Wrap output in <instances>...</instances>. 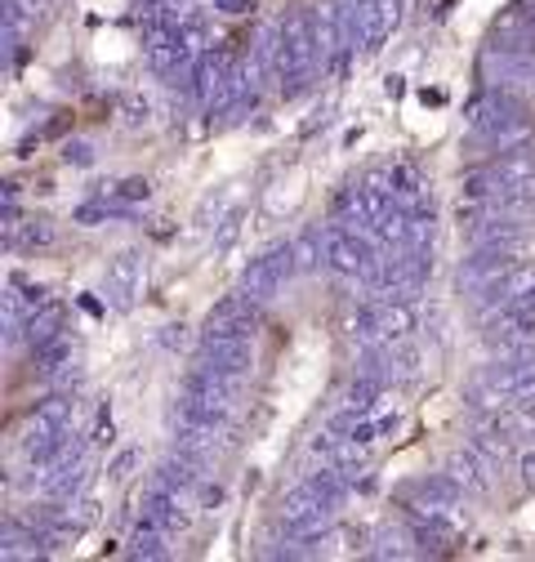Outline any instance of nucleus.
<instances>
[{
    "label": "nucleus",
    "mask_w": 535,
    "mask_h": 562,
    "mask_svg": "<svg viewBox=\"0 0 535 562\" xmlns=\"http://www.w3.org/2000/svg\"><path fill=\"white\" fill-rule=\"evenodd\" d=\"M321 63V40H317V14L295 10L277 23V85L285 99L304 94Z\"/></svg>",
    "instance_id": "1"
},
{
    "label": "nucleus",
    "mask_w": 535,
    "mask_h": 562,
    "mask_svg": "<svg viewBox=\"0 0 535 562\" xmlns=\"http://www.w3.org/2000/svg\"><path fill=\"white\" fill-rule=\"evenodd\" d=\"M469 130H473V138H482V144H496V148L526 144L531 117H526V103L518 99V89H509V85L482 89L477 99L469 103Z\"/></svg>",
    "instance_id": "2"
},
{
    "label": "nucleus",
    "mask_w": 535,
    "mask_h": 562,
    "mask_svg": "<svg viewBox=\"0 0 535 562\" xmlns=\"http://www.w3.org/2000/svg\"><path fill=\"white\" fill-rule=\"evenodd\" d=\"M531 259H535V242L526 237V232H513V237H500V242H482L460 264V286L482 291L486 281H496L500 272H509L518 264H531Z\"/></svg>",
    "instance_id": "3"
},
{
    "label": "nucleus",
    "mask_w": 535,
    "mask_h": 562,
    "mask_svg": "<svg viewBox=\"0 0 535 562\" xmlns=\"http://www.w3.org/2000/svg\"><path fill=\"white\" fill-rule=\"evenodd\" d=\"M375 237L357 223H326V268L339 277H366L375 268Z\"/></svg>",
    "instance_id": "4"
},
{
    "label": "nucleus",
    "mask_w": 535,
    "mask_h": 562,
    "mask_svg": "<svg viewBox=\"0 0 535 562\" xmlns=\"http://www.w3.org/2000/svg\"><path fill=\"white\" fill-rule=\"evenodd\" d=\"M482 340L491 344L500 357L535 353V313L526 304L491 308V313H486V321H482Z\"/></svg>",
    "instance_id": "5"
},
{
    "label": "nucleus",
    "mask_w": 535,
    "mask_h": 562,
    "mask_svg": "<svg viewBox=\"0 0 535 562\" xmlns=\"http://www.w3.org/2000/svg\"><path fill=\"white\" fill-rule=\"evenodd\" d=\"M300 272V264H295V246L290 242H277V246H268L259 259H251V268L241 272V295H251L255 304H264V300H272L290 277Z\"/></svg>",
    "instance_id": "6"
},
{
    "label": "nucleus",
    "mask_w": 535,
    "mask_h": 562,
    "mask_svg": "<svg viewBox=\"0 0 535 562\" xmlns=\"http://www.w3.org/2000/svg\"><path fill=\"white\" fill-rule=\"evenodd\" d=\"M259 331V304L251 295H228L223 304L210 308L206 326H202V344H215V340H255Z\"/></svg>",
    "instance_id": "7"
},
{
    "label": "nucleus",
    "mask_w": 535,
    "mask_h": 562,
    "mask_svg": "<svg viewBox=\"0 0 535 562\" xmlns=\"http://www.w3.org/2000/svg\"><path fill=\"white\" fill-rule=\"evenodd\" d=\"M460 500H464V487L451 474H433L406 491V513H415V518H455Z\"/></svg>",
    "instance_id": "8"
},
{
    "label": "nucleus",
    "mask_w": 535,
    "mask_h": 562,
    "mask_svg": "<svg viewBox=\"0 0 535 562\" xmlns=\"http://www.w3.org/2000/svg\"><path fill=\"white\" fill-rule=\"evenodd\" d=\"M357 14V40L362 50H379V45L398 32L402 23V0H349Z\"/></svg>",
    "instance_id": "9"
},
{
    "label": "nucleus",
    "mask_w": 535,
    "mask_h": 562,
    "mask_svg": "<svg viewBox=\"0 0 535 562\" xmlns=\"http://www.w3.org/2000/svg\"><path fill=\"white\" fill-rule=\"evenodd\" d=\"M308 451H313V460H321V464L339 468V474L357 478L362 468H366V451H370V447H362L357 438L339 433V429H321V433H317V438L308 442Z\"/></svg>",
    "instance_id": "10"
},
{
    "label": "nucleus",
    "mask_w": 535,
    "mask_h": 562,
    "mask_svg": "<svg viewBox=\"0 0 535 562\" xmlns=\"http://www.w3.org/2000/svg\"><path fill=\"white\" fill-rule=\"evenodd\" d=\"M420 326V300H375V344H406Z\"/></svg>",
    "instance_id": "11"
},
{
    "label": "nucleus",
    "mask_w": 535,
    "mask_h": 562,
    "mask_svg": "<svg viewBox=\"0 0 535 562\" xmlns=\"http://www.w3.org/2000/svg\"><path fill=\"white\" fill-rule=\"evenodd\" d=\"M197 362L210 366L215 375H228V380H246L255 366V340H215L197 349Z\"/></svg>",
    "instance_id": "12"
},
{
    "label": "nucleus",
    "mask_w": 535,
    "mask_h": 562,
    "mask_svg": "<svg viewBox=\"0 0 535 562\" xmlns=\"http://www.w3.org/2000/svg\"><path fill=\"white\" fill-rule=\"evenodd\" d=\"M143 291V251H121L117 259H108V272H104V295L117 304V308H130Z\"/></svg>",
    "instance_id": "13"
},
{
    "label": "nucleus",
    "mask_w": 535,
    "mask_h": 562,
    "mask_svg": "<svg viewBox=\"0 0 535 562\" xmlns=\"http://www.w3.org/2000/svg\"><path fill=\"white\" fill-rule=\"evenodd\" d=\"M531 291H535V264H518V268L500 272L496 281H486V286L477 291V304H482V313H491V308H504V304H522Z\"/></svg>",
    "instance_id": "14"
},
{
    "label": "nucleus",
    "mask_w": 535,
    "mask_h": 562,
    "mask_svg": "<svg viewBox=\"0 0 535 562\" xmlns=\"http://www.w3.org/2000/svg\"><path fill=\"white\" fill-rule=\"evenodd\" d=\"M384 402H388V380L384 375H366V370H357V380L339 393V411L344 415H379Z\"/></svg>",
    "instance_id": "15"
},
{
    "label": "nucleus",
    "mask_w": 535,
    "mask_h": 562,
    "mask_svg": "<svg viewBox=\"0 0 535 562\" xmlns=\"http://www.w3.org/2000/svg\"><path fill=\"white\" fill-rule=\"evenodd\" d=\"M228 59L232 54H223V50H206L197 63H192V72H187V94L197 99L202 108H210V99L219 94V81H223V72H228Z\"/></svg>",
    "instance_id": "16"
},
{
    "label": "nucleus",
    "mask_w": 535,
    "mask_h": 562,
    "mask_svg": "<svg viewBox=\"0 0 535 562\" xmlns=\"http://www.w3.org/2000/svg\"><path fill=\"white\" fill-rule=\"evenodd\" d=\"M63 331H68V308H63L59 300H45V304L23 321V340H27V349L50 344V340H59Z\"/></svg>",
    "instance_id": "17"
},
{
    "label": "nucleus",
    "mask_w": 535,
    "mask_h": 562,
    "mask_svg": "<svg viewBox=\"0 0 535 562\" xmlns=\"http://www.w3.org/2000/svg\"><path fill=\"white\" fill-rule=\"evenodd\" d=\"M447 474L464 487V496H486V487H491V464H486L473 447H464V451L447 464Z\"/></svg>",
    "instance_id": "18"
},
{
    "label": "nucleus",
    "mask_w": 535,
    "mask_h": 562,
    "mask_svg": "<svg viewBox=\"0 0 535 562\" xmlns=\"http://www.w3.org/2000/svg\"><path fill=\"white\" fill-rule=\"evenodd\" d=\"M388 170H393V197H398L402 206H424V201H433V197H428V183H424V174H420L415 166L398 161V166H388Z\"/></svg>",
    "instance_id": "19"
},
{
    "label": "nucleus",
    "mask_w": 535,
    "mask_h": 562,
    "mask_svg": "<svg viewBox=\"0 0 535 562\" xmlns=\"http://www.w3.org/2000/svg\"><path fill=\"white\" fill-rule=\"evenodd\" d=\"M290 246H295L300 272H321V268H326V228H304Z\"/></svg>",
    "instance_id": "20"
},
{
    "label": "nucleus",
    "mask_w": 535,
    "mask_h": 562,
    "mask_svg": "<svg viewBox=\"0 0 535 562\" xmlns=\"http://www.w3.org/2000/svg\"><path fill=\"white\" fill-rule=\"evenodd\" d=\"M36 0H5V36H10V45L19 50L23 45V36H27V27H36Z\"/></svg>",
    "instance_id": "21"
},
{
    "label": "nucleus",
    "mask_w": 535,
    "mask_h": 562,
    "mask_svg": "<svg viewBox=\"0 0 535 562\" xmlns=\"http://www.w3.org/2000/svg\"><path fill=\"white\" fill-rule=\"evenodd\" d=\"M134 558H166L170 549V532H161L157 523H148V518H138V527H134Z\"/></svg>",
    "instance_id": "22"
},
{
    "label": "nucleus",
    "mask_w": 535,
    "mask_h": 562,
    "mask_svg": "<svg viewBox=\"0 0 535 562\" xmlns=\"http://www.w3.org/2000/svg\"><path fill=\"white\" fill-rule=\"evenodd\" d=\"M236 237H241V210H228V215L215 223V237H210L215 255H228V251L236 246Z\"/></svg>",
    "instance_id": "23"
},
{
    "label": "nucleus",
    "mask_w": 535,
    "mask_h": 562,
    "mask_svg": "<svg viewBox=\"0 0 535 562\" xmlns=\"http://www.w3.org/2000/svg\"><path fill=\"white\" fill-rule=\"evenodd\" d=\"M148 179H121V183H112L108 187V201H117V206H134V201H148Z\"/></svg>",
    "instance_id": "24"
},
{
    "label": "nucleus",
    "mask_w": 535,
    "mask_h": 562,
    "mask_svg": "<svg viewBox=\"0 0 535 562\" xmlns=\"http://www.w3.org/2000/svg\"><path fill=\"white\" fill-rule=\"evenodd\" d=\"M411 545H415L411 532H384V536H379V549H370V553H375V558H411V553H415Z\"/></svg>",
    "instance_id": "25"
},
{
    "label": "nucleus",
    "mask_w": 535,
    "mask_h": 562,
    "mask_svg": "<svg viewBox=\"0 0 535 562\" xmlns=\"http://www.w3.org/2000/svg\"><path fill=\"white\" fill-rule=\"evenodd\" d=\"M228 201H232V193H219V197H206V201H202V210H197V228H215V223H219V219L228 215V210H223Z\"/></svg>",
    "instance_id": "26"
},
{
    "label": "nucleus",
    "mask_w": 535,
    "mask_h": 562,
    "mask_svg": "<svg viewBox=\"0 0 535 562\" xmlns=\"http://www.w3.org/2000/svg\"><path fill=\"white\" fill-rule=\"evenodd\" d=\"M518 478H522V487H526V491H535V447L518 455Z\"/></svg>",
    "instance_id": "27"
},
{
    "label": "nucleus",
    "mask_w": 535,
    "mask_h": 562,
    "mask_svg": "<svg viewBox=\"0 0 535 562\" xmlns=\"http://www.w3.org/2000/svg\"><path fill=\"white\" fill-rule=\"evenodd\" d=\"M63 157H68V161H76V166H89V161H94L89 144H68V148H63Z\"/></svg>",
    "instance_id": "28"
},
{
    "label": "nucleus",
    "mask_w": 535,
    "mask_h": 562,
    "mask_svg": "<svg viewBox=\"0 0 535 562\" xmlns=\"http://www.w3.org/2000/svg\"><path fill=\"white\" fill-rule=\"evenodd\" d=\"M130 464H134V455H121V460L108 468V478H125V468H130Z\"/></svg>",
    "instance_id": "29"
},
{
    "label": "nucleus",
    "mask_w": 535,
    "mask_h": 562,
    "mask_svg": "<svg viewBox=\"0 0 535 562\" xmlns=\"http://www.w3.org/2000/svg\"><path fill=\"white\" fill-rule=\"evenodd\" d=\"M522 304H526V308H531V313H535V291H531V295H526V300H522Z\"/></svg>",
    "instance_id": "30"
}]
</instances>
